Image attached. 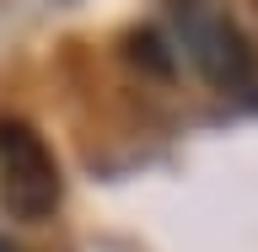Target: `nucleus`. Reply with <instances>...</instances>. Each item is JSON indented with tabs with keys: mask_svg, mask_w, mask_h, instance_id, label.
Returning a JSON list of instances; mask_svg holds the SVG:
<instances>
[{
	"mask_svg": "<svg viewBox=\"0 0 258 252\" xmlns=\"http://www.w3.org/2000/svg\"><path fill=\"white\" fill-rule=\"evenodd\" d=\"M59 199H64V183L48 140L27 118L0 113V204H6V215L22 225H38L59 209Z\"/></svg>",
	"mask_w": 258,
	"mask_h": 252,
	"instance_id": "2",
	"label": "nucleus"
},
{
	"mask_svg": "<svg viewBox=\"0 0 258 252\" xmlns=\"http://www.w3.org/2000/svg\"><path fill=\"white\" fill-rule=\"evenodd\" d=\"M172 27L215 92L258 108V48L221 0H172Z\"/></svg>",
	"mask_w": 258,
	"mask_h": 252,
	"instance_id": "1",
	"label": "nucleus"
},
{
	"mask_svg": "<svg viewBox=\"0 0 258 252\" xmlns=\"http://www.w3.org/2000/svg\"><path fill=\"white\" fill-rule=\"evenodd\" d=\"M0 252H11V241H0Z\"/></svg>",
	"mask_w": 258,
	"mask_h": 252,
	"instance_id": "4",
	"label": "nucleus"
},
{
	"mask_svg": "<svg viewBox=\"0 0 258 252\" xmlns=\"http://www.w3.org/2000/svg\"><path fill=\"white\" fill-rule=\"evenodd\" d=\"M124 54L135 64H145V75L172 80V54H167V43H161L156 27H135V32H129V43H124Z\"/></svg>",
	"mask_w": 258,
	"mask_h": 252,
	"instance_id": "3",
	"label": "nucleus"
},
{
	"mask_svg": "<svg viewBox=\"0 0 258 252\" xmlns=\"http://www.w3.org/2000/svg\"><path fill=\"white\" fill-rule=\"evenodd\" d=\"M253 16H258V0H253Z\"/></svg>",
	"mask_w": 258,
	"mask_h": 252,
	"instance_id": "5",
	"label": "nucleus"
}]
</instances>
